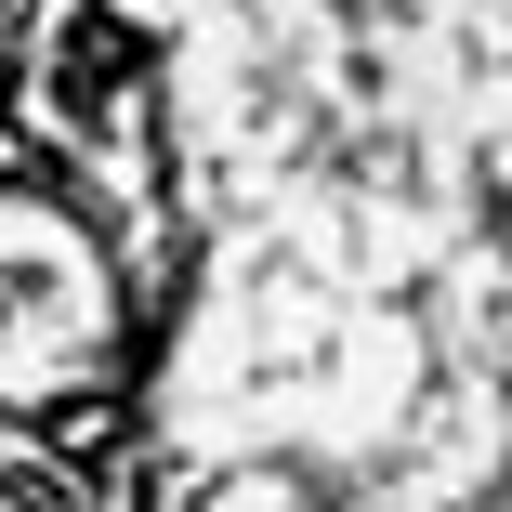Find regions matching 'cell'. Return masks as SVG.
Wrapping results in <instances>:
<instances>
[{
  "label": "cell",
  "mask_w": 512,
  "mask_h": 512,
  "mask_svg": "<svg viewBox=\"0 0 512 512\" xmlns=\"http://www.w3.org/2000/svg\"><path fill=\"white\" fill-rule=\"evenodd\" d=\"M145 66H158V40H145L132 14H66V40H53V106H66V119H106Z\"/></svg>",
  "instance_id": "cell-1"
},
{
  "label": "cell",
  "mask_w": 512,
  "mask_h": 512,
  "mask_svg": "<svg viewBox=\"0 0 512 512\" xmlns=\"http://www.w3.org/2000/svg\"><path fill=\"white\" fill-rule=\"evenodd\" d=\"M0 184H27V197H53V184H66V171H53V145L14 119V92H0Z\"/></svg>",
  "instance_id": "cell-2"
},
{
  "label": "cell",
  "mask_w": 512,
  "mask_h": 512,
  "mask_svg": "<svg viewBox=\"0 0 512 512\" xmlns=\"http://www.w3.org/2000/svg\"><path fill=\"white\" fill-rule=\"evenodd\" d=\"M14 499L27 512H92V486H66V473H14Z\"/></svg>",
  "instance_id": "cell-3"
},
{
  "label": "cell",
  "mask_w": 512,
  "mask_h": 512,
  "mask_svg": "<svg viewBox=\"0 0 512 512\" xmlns=\"http://www.w3.org/2000/svg\"><path fill=\"white\" fill-rule=\"evenodd\" d=\"M27 27H40V0H0V53H14V40H27Z\"/></svg>",
  "instance_id": "cell-4"
}]
</instances>
